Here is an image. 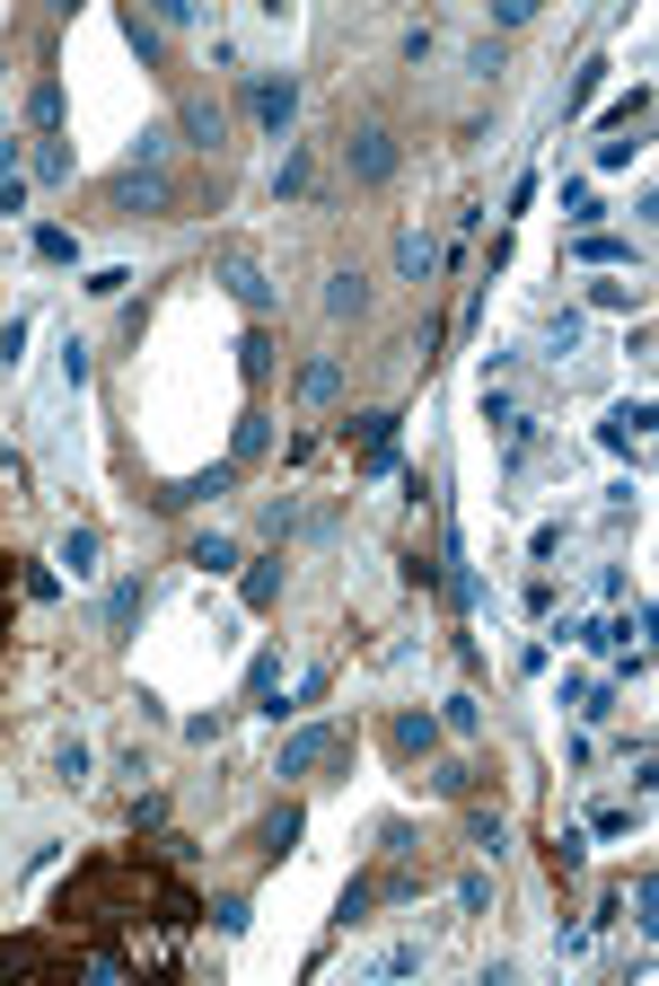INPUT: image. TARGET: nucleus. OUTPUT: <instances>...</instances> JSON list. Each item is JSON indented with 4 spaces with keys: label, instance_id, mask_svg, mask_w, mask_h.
I'll use <instances>...</instances> for the list:
<instances>
[{
    "label": "nucleus",
    "instance_id": "f257e3e1",
    "mask_svg": "<svg viewBox=\"0 0 659 986\" xmlns=\"http://www.w3.org/2000/svg\"><path fill=\"white\" fill-rule=\"evenodd\" d=\"M107 203L123 221H141V212H176V177H159V168H123L107 177Z\"/></svg>",
    "mask_w": 659,
    "mask_h": 986
},
{
    "label": "nucleus",
    "instance_id": "f03ea898",
    "mask_svg": "<svg viewBox=\"0 0 659 986\" xmlns=\"http://www.w3.org/2000/svg\"><path fill=\"white\" fill-rule=\"evenodd\" d=\"M396 159H405V150H396V132H387V123H361V132L343 141L352 185H387V177H396Z\"/></svg>",
    "mask_w": 659,
    "mask_h": 986
},
{
    "label": "nucleus",
    "instance_id": "7ed1b4c3",
    "mask_svg": "<svg viewBox=\"0 0 659 986\" xmlns=\"http://www.w3.org/2000/svg\"><path fill=\"white\" fill-rule=\"evenodd\" d=\"M220 282L237 291V309H246V318H273V300H282V291H273V273H264L246 247H220Z\"/></svg>",
    "mask_w": 659,
    "mask_h": 986
},
{
    "label": "nucleus",
    "instance_id": "20e7f679",
    "mask_svg": "<svg viewBox=\"0 0 659 986\" xmlns=\"http://www.w3.org/2000/svg\"><path fill=\"white\" fill-rule=\"evenodd\" d=\"M246 107H255V123H264V132L282 141V132H291V115H300V80H291V71H282V80L264 71V80L246 89Z\"/></svg>",
    "mask_w": 659,
    "mask_h": 986
},
{
    "label": "nucleus",
    "instance_id": "39448f33",
    "mask_svg": "<svg viewBox=\"0 0 659 986\" xmlns=\"http://www.w3.org/2000/svg\"><path fill=\"white\" fill-rule=\"evenodd\" d=\"M326 757H343V732H334V723H308V732L282 740V775H317Z\"/></svg>",
    "mask_w": 659,
    "mask_h": 986
},
{
    "label": "nucleus",
    "instance_id": "423d86ee",
    "mask_svg": "<svg viewBox=\"0 0 659 986\" xmlns=\"http://www.w3.org/2000/svg\"><path fill=\"white\" fill-rule=\"evenodd\" d=\"M598 441H607V450H616V459H633V450H642V441H651V396H633V405H616V414H607V423H598Z\"/></svg>",
    "mask_w": 659,
    "mask_h": 986
},
{
    "label": "nucleus",
    "instance_id": "0eeeda50",
    "mask_svg": "<svg viewBox=\"0 0 659 986\" xmlns=\"http://www.w3.org/2000/svg\"><path fill=\"white\" fill-rule=\"evenodd\" d=\"M396 273H405V282H423V273H439V239L423 230V221H414V230H396Z\"/></svg>",
    "mask_w": 659,
    "mask_h": 986
},
{
    "label": "nucleus",
    "instance_id": "6e6552de",
    "mask_svg": "<svg viewBox=\"0 0 659 986\" xmlns=\"http://www.w3.org/2000/svg\"><path fill=\"white\" fill-rule=\"evenodd\" d=\"M387 748H396V757H432L439 748V714H396V723H387Z\"/></svg>",
    "mask_w": 659,
    "mask_h": 986
},
{
    "label": "nucleus",
    "instance_id": "1a4fd4ad",
    "mask_svg": "<svg viewBox=\"0 0 659 986\" xmlns=\"http://www.w3.org/2000/svg\"><path fill=\"white\" fill-rule=\"evenodd\" d=\"M423 960H432L423 943H387V952H369V960H361V978H414Z\"/></svg>",
    "mask_w": 659,
    "mask_h": 986
},
{
    "label": "nucleus",
    "instance_id": "9d476101",
    "mask_svg": "<svg viewBox=\"0 0 659 986\" xmlns=\"http://www.w3.org/2000/svg\"><path fill=\"white\" fill-rule=\"evenodd\" d=\"M334 396H343V362H334V353H317V362L300 370V405H334Z\"/></svg>",
    "mask_w": 659,
    "mask_h": 986
},
{
    "label": "nucleus",
    "instance_id": "9b49d317",
    "mask_svg": "<svg viewBox=\"0 0 659 986\" xmlns=\"http://www.w3.org/2000/svg\"><path fill=\"white\" fill-rule=\"evenodd\" d=\"M466 846H475L484 863L510 855V828H501V811H466Z\"/></svg>",
    "mask_w": 659,
    "mask_h": 986
},
{
    "label": "nucleus",
    "instance_id": "f8f14e48",
    "mask_svg": "<svg viewBox=\"0 0 659 986\" xmlns=\"http://www.w3.org/2000/svg\"><path fill=\"white\" fill-rule=\"evenodd\" d=\"M273 194H282V203H308V194H317V159H308V150H291V159H282V177H273Z\"/></svg>",
    "mask_w": 659,
    "mask_h": 986
},
{
    "label": "nucleus",
    "instance_id": "ddd939ff",
    "mask_svg": "<svg viewBox=\"0 0 659 986\" xmlns=\"http://www.w3.org/2000/svg\"><path fill=\"white\" fill-rule=\"evenodd\" d=\"M300 828H308V819H300V802H282V811L264 819V863H282V855H291V846H300Z\"/></svg>",
    "mask_w": 659,
    "mask_h": 986
},
{
    "label": "nucleus",
    "instance_id": "4468645a",
    "mask_svg": "<svg viewBox=\"0 0 659 986\" xmlns=\"http://www.w3.org/2000/svg\"><path fill=\"white\" fill-rule=\"evenodd\" d=\"M369 309V282L361 273H326V318H361Z\"/></svg>",
    "mask_w": 659,
    "mask_h": 986
},
{
    "label": "nucleus",
    "instance_id": "2eb2a0df",
    "mask_svg": "<svg viewBox=\"0 0 659 986\" xmlns=\"http://www.w3.org/2000/svg\"><path fill=\"white\" fill-rule=\"evenodd\" d=\"M185 564H203V573H229V564H237V537H229V529H203V537L185 546Z\"/></svg>",
    "mask_w": 659,
    "mask_h": 986
},
{
    "label": "nucleus",
    "instance_id": "dca6fc26",
    "mask_svg": "<svg viewBox=\"0 0 659 986\" xmlns=\"http://www.w3.org/2000/svg\"><path fill=\"white\" fill-rule=\"evenodd\" d=\"M571 255H580V264H633V239H607V230H580V239H571Z\"/></svg>",
    "mask_w": 659,
    "mask_h": 986
},
{
    "label": "nucleus",
    "instance_id": "f3484780",
    "mask_svg": "<svg viewBox=\"0 0 659 986\" xmlns=\"http://www.w3.org/2000/svg\"><path fill=\"white\" fill-rule=\"evenodd\" d=\"M264 441H273V423H264V414H237V441H229V467H255V459H264Z\"/></svg>",
    "mask_w": 659,
    "mask_h": 986
},
{
    "label": "nucleus",
    "instance_id": "a211bd4d",
    "mask_svg": "<svg viewBox=\"0 0 659 986\" xmlns=\"http://www.w3.org/2000/svg\"><path fill=\"white\" fill-rule=\"evenodd\" d=\"M98 555H107V537H98V529H71V537H62V564H71V582H89V573H98Z\"/></svg>",
    "mask_w": 659,
    "mask_h": 986
},
{
    "label": "nucleus",
    "instance_id": "6ab92c4d",
    "mask_svg": "<svg viewBox=\"0 0 659 986\" xmlns=\"http://www.w3.org/2000/svg\"><path fill=\"white\" fill-rule=\"evenodd\" d=\"M246 687H255V705H264V714L282 723V652H264V661L246 670Z\"/></svg>",
    "mask_w": 659,
    "mask_h": 986
},
{
    "label": "nucleus",
    "instance_id": "aec40b11",
    "mask_svg": "<svg viewBox=\"0 0 659 986\" xmlns=\"http://www.w3.org/2000/svg\"><path fill=\"white\" fill-rule=\"evenodd\" d=\"M141 608H150V582H114V591H107V634H123Z\"/></svg>",
    "mask_w": 659,
    "mask_h": 986
},
{
    "label": "nucleus",
    "instance_id": "412c9836",
    "mask_svg": "<svg viewBox=\"0 0 659 986\" xmlns=\"http://www.w3.org/2000/svg\"><path fill=\"white\" fill-rule=\"evenodd\" d=\"M176 123H185L194 150H220V107H212V98H185V115H176Z\"/></svg>",
    "mask_w": 659,
    "mask_h": 986
},
{
    "label": "nucleus",
    "instance_id": "4be33fe9",
    "mask_svg": "<svg viewBox=\"0 0 659 986\" xmlns=\"http://www.w3.org/2000/svg\"><path fill=\"white\" fill-rule=\"evenodd\" d=\"M273 600H282V555L246 564V608H273Z\"/></svg>",
    "mask_w": 659,
    "mask_h": 986
},
{
    "label": "nucleus",
    "instance_id": "5701e85b",
    "mask_svg": "<svg viewBox=\"0 0 659 986\" xmlns=\"http://www.w3.org/2000/svg\"><path fill=\"white\" fill-rule=\"evenodd\" d=\"M439 732L475 740V732H484V705H475V696H466V687H457V696H448V705H439Z\"/></svg>",
    "mask_w": 659,
    "mask_h": 986
},
{
    "label": "nucleus",
    "instance_id": "b1692460",
    "mask_svg": "<svg viewBox=\"0 0 659 986\" xmlns=\"http://www.w3.org/2000/svg\"><path fill=\"white\" fill-rule=\"evenodd\" d=\"M27 123H36V132H62V89H53V80L27 89Z\"/></svg>",
    "mask_w": 659,
    "mask_h": 986
},
{
    "label": "nucleus",
    "instance_id": "393cba45",
    "mask_svg": "<svg viewBox=\"0 0 659 986\" xmlns=\"http://www.w3.org/2000/svg\"><path fill=\"white\" fill-rule=\"evenodd\" d=\"M36 264H80V239H71V230H53V221H44V230H36Z\"/></svg>",
    "mask_w": 659,
    "mask_h": 986
},
{
    "label": "nucleus",
    "instance_id": "a878e982",
    "mask_svg": "<svg viewBox=\"0 0 659 986\" xmlns=\"http://www.w3.org/2000/svg\"><path fill=\"white\" fill-rule=\"evenodd\" d=\"M571 344H580V309H554L546 318V362H562Z\"/></svg>",
    "mask_w": 659,
    "mask_h": 986
},
{
    "label": "nucleus",
    "instance_id": "bb28decb",
    "mask_svg": "<svg viewBox=\"0 0 659 986\" xmlns=\"http://www.w3.org/2000/svg\"><path fill=\"white\" fill-rule=\"evenodd\" d=\"M123 44H132L141 62H159V18H141V9H123Z\"/></svg>",
    "mask_w": 659,
    "mask_h": 986
},
{
    "label": "nucleus",
    "instance_id": "cd10ccee",
    "mask_svg": "<svg viewBox=\"0 0 659 986\" xmlns=\"http://www.w3.org/2000/svg\"><path fill=\"white\" fill-rule=\"evenodd\" d=\"M562 221H571V230H598V194H589V185H580V177H571V185H562Z\"/></svg>",
    "mask_w": 659,
    "mask_h": 986
},
{
    "label": "nucleus",
    "instance_id": "c85d7f7f",
    "mask_svg": "<svg viewBox=\"0 0 659 986\" xmlns=\"http://www.w3.org/2000/svg\"><path fill=\"white\" fill-rule=\"evenodd\" d=\"M326 687H334V670H300V687H291V705H282V714H308V705H326Z\"/></svg>",
    "mask_w": 659,
    "mask_h": 986
},
{
    "label": "nucleus",
    "instance_id": "c756f323",
    "mask_svg": "<svg viewBox=\"0 0 659 986\" xmlns=\"http://www.w3.org/2000/svg\"><path fill=\"white\" fill-rule=\"evenodd\" d=\"M237 370H246V379H264V370H273V335H264V326H246V344H237Z\"/></svg>",
    "mask_w": 659,
    "mask_h": 986
},
{
    "label": "nucleus",
    "instance_id": "7c9ffc66",
    "mask_svg": "<svg viewBox=\"0 0 659 986\" xmlns=\"http://www.w3.org/2000/svg\"><path fill=\"white\" fill-rule=\"evenodd\" d=\"M80 291H89V300H123V291H132V273H123V264H98Z\"/></svg>",
    "mask_w": 659,
    "mask_h": 986
},
{
    "label": "nucleus",
    "instance_id": "2f4dec72",
    "mask_svg": "<svg viewBox=\"0 0 659 986\" xmlns=\"http://www.w3.org/2000/svg\"><path fill=\"white\" fill-rule=\"evenodd\" d=\"M580 863H589V828H562L554 837V872H580Z\"/></svg>",
    "mask_w": 659,
    "mask_h": 986
},
{
    "label": "nucleus",
    "instance_id": "473e14b6",
    "mask_svg": "<svg viewBox=\"0 0 659 986\" xmlns=\"http://www.w3.org/2000/svg\"><path fill=\"white\" fill-rule=\"evenodd\" d=\"M168 141H176V132H168V123H150V132L132 141V168H159V159H168Z\"/></svg>",
    "mask_w": 659,
    "mask_h": 986
},
{
    "label": "nucleus",
    "instance_id": "72a5a7b5",
    "mask_svg": "<svg viewBox=\"0 0 659 986\" xmlns=\"http://www.w3.org/2000/svg\"><path fill=\"white\" fill-rule=\"evenodd\" d=\"M36 177H44V185H71V150L44 141V150H36Z\"/></svg>",
    "mask_w": 659,
    "mask_h": 986
},
{
    "label": "nucleus",
    "instance_id": "f704fd0d",
    "mask_svg": "<svg viewBox=\"0 0 659 986\" xmlns=\"http://www.w3.org/2000/svg\"><path fill=\"white\" fill-rule=\"evenodd\" d=\"M53 775L80 784V775H89V740H62V748H53Z\"/></svg>",
    "mask_w": 659,
    "mask_h": 986
},
{
    "label": "nucleus",
    "instance_id": "c9c22d12",
    "mask_svg": "<svg viewBox=\"0 0 659 986\" xmlns=\"http://www.w3.org/2000/svg\"><path fill=\"white\" fill-rule=\"evenodd\" d=\"M457 907L484 916V907H493V872H466V881H457Z\"/></svg>",
    "mask_w": 659,
    "mask_h": 986
},
{
    "label": "nucleus",
    "instance_id": "e433bc0d",
    "mask_svg": "<svg viewBox=\"0 0 659 986\" xmlns=\"http://www.w3.org/2000/svg\"><path fill=\"white\" fill-rule=\"evenodd\" d=\"M80 379H89V344H80V335H62V388H80Z\"/></svg>",
    "mask_w": 659,
    "mask_h": 986
},
{
    "label": "nucleus",
    "instance_id": "4c0bfd02",
    "mask_svg": "<svg viewBox=\"0 0 659 986\" xmlns=\"http://www.w3.org/2000/svg\"><path fill=\"white\" fill-rule=\"evenodd\" d=\"M466 784H475V775H466V766H457V757H439V766H432V793H448V802H457V793H466Z\"/></svg>",
    "mask_w": 659,
    "mask_h": 986
},
{
    "label": "nucleus",
    "instance_id": "58836bf2",
    "mask_svg": "<svg viewBox=\"0 0 659 986\" xmlns=\"http://www.w3.org/2000/svg\"><path fill=\"white\" fill-rule=\"evenodd\" d=\"M598 80H607V62H580V71H571V89H562V107H580V98H589Z\"/></svg>",
    "mask_w": 659,
    "mask_h": 986
},
{
    "label": "nucleus",
    "instance_id": "ea45409f",
    "mask_svg": "<svg viewBox=\"0 0 659 986\" xmlns=\"http://www.w3.org/2000/svg\"><path fill=\"white\" fill-rule=\"evenodd\" d=\"M633 159H642V141H598V168H607V177H616V168H633Z\"/></svg>",
    "mask_w": 659,
    "mask_h": 986
},
{
    "label": "nucleus",
    "instance_id": "a19ab883",
    "mask_svg": "<svg viewBox=\"0 0 659 986\" xmlns=\"http://www.w3.org/2000/svg\"><path fill=\"white\" fill-rule=\"evenodd\" d=\"M589 300H598V309H616V318H625V309H633V282H589Z\"/></svg>",
    "mask_w": 659,
    "mask_h": 986
},
{
    "label": "nucleus",
    "instance_id": "79ce46f5",
    "mask_svg": "<svg viewBox=\"0 0 659 986\" xmlns=\"http://www.w3.org/2000/svg\"><path fill=\"white\" fill-rule=\"evenodd\" d=\"M439 53V27H405V62H432Z\"/></svg>",
    "mask_w": 659,
    "mask_h": 986
},
{
    "label": "nucleus",
    "instance_id": "37998d69",
    "mask_svg": "<svg viewBox=\"0 0 659 986\" xmlns=\"http://www.w3.org/2000/svg\"><path fill=\"white\" fill-rule=\"evenodd\" d=\"M651 907H659V881L642 872V881H633V925H642V934H651Z\"/></svg>",
    "mask_w": 659,
    "mask_h": 986
},
{
    "label": "nucleus",
    "instance_id": "c03bdc74",
    "mask_svg": "<svg viewBox=\"0 0 659 986\" xmlns=\"http://www.w3.org/2000/svg\"><path fill=\"white\" fill-rule=\"evenodd\" d=\"M642 107H651V89L633 80V98H616V107H607V123H642Z\"/></svg>",
    "mask_w": 659,
    "mask_h": 986
},
{
    "label": "nucleus",
    "instance_id": "a18cd8bd",
    "mask_svg": "<svg viewBox=\"0 0 659 986\" xmlns=\"http://www.w3.org/2000/svg\"><path fill=\"white\" fill-rule=\"evenodd\" d=\"M18 353H27V318H9V326H0V370L18 362Z\"/></svg>",
    "mask_w": 659,
    "mask_h": 986
}]
</instances>
